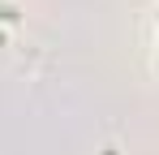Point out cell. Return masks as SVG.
<instances>
[{"instance_id":"1","label":"cell","mask_w":159,"mask_h":155,"mask_svg":"<svg viewBox=\"0 0 159 155\" xmlns=\"http://www.w3.org/2000/svg\"><path fill=\"white\" fill-rule=\"evenodd\" d=\"M17 17H22V13H17L13 4H0V22H17Z\"/></svg>"}]
</instances>
